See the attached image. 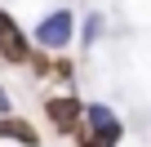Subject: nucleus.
<instances>
[{"instance_id":"obj_4","label":"nucleus","mask_w":151,"mask_h":147,"mask_svg":"<svg viewBox=\"0 0 151 147\" xmlns=\"http://www.w3.org/2000/svg\"><path fill=\"white\" fill-rule=\"evenodd\" d=\"M85 120H89V134H98L107 147H116V143H120V134H124V129H120V120H116L102 103H93V107L85 112Z\"/></svg>"},{"instance_id":"obj_1","label":"nucleus","mask_w":151,"mask_h":147,"mask_svg":"<svg viewBox=\"0 0 151 147\" xmlns=\"http://www.w3.org/2000/svg\"><path fill=\"white\" fill-rule=\"evenodd\" d=\"M71 27H76V18H71L67 9H58V14H49V18L36 27V40H40L45 49H62V45L71 40Z\"/></svg>"},{"instance_id":"obj_5","label":"nucleus","mask_w":151,"mask_h":147,"mask_svg":"<svg viewBox=\"0 0 151 147\" xmlns=\"http://www.w3.org/2000/svg\"><path fill=\"white\" fill-rule=\"evenodd\" d=\"M0 138H9V143H22V147H40V134L27 125V120H18V116H0Z\"/></svg>"},{"instance_id":"obj_6","label":"nucleus","mask_w":151,"mask_h":147,"mask_svg":"<svg viewBox=\"0 0 151 147\" xmlns=\"http://www.w3.org/2000/svg\"><path fill=\"white\" fill-rule=\"evenodd\" d=\"M80 147H107V143H102L98 134H80Z\"/></svg>"},{"instance_id":"obj_2","label":"nucleus","mask_w":151,"mask_h":147,"mask_svg":"<svg viewBox=\"0 0 151 147\" xmlns=\"http://www.w3.org/2000/svg\"><path fill=\"white\" fill-rule=\"evenodd\" d=\"M0 54H5V62H27V54H31V45H27V36L18 31V22L0 9Z\"/></svg>"},{"instance_id":"obj_3","label":"nucleus","mask_w":151,"mask_h":147,"mask_svg":"<svg viewBox=\"0 0 151 147\" xmlns=\"http://www.w3.org/2000/svg\"><path fill=\"white\" fill-rule=\"evenodd\" d=\"M45 116L58 134H76V125H80V103L76 98H49L45 103Z\"/></svg>"},{"instance_id":"obj_7","label":"nucleus","mask_w":151,"mask_h":147,"mask_svg":"<svg viewBox=\"0 0 151 147\" xmlns=\"http://www.w3.org/2000/svg\"><path fill=\"white\" fill-rule=\"evenodd\" d=\"M5 112H9V94L0 89V116H5Z\"/></svg>"}]
</instances>
